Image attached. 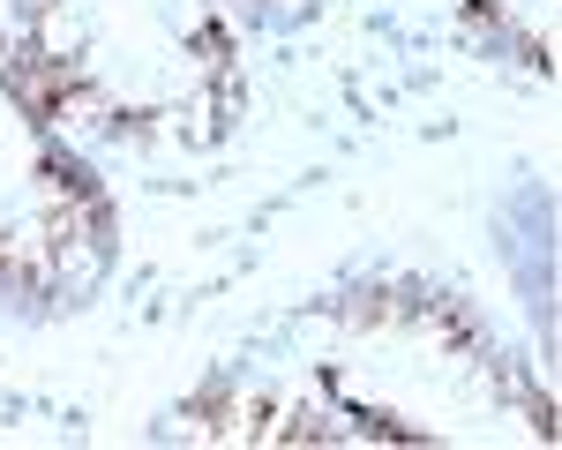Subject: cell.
Returning <instances> with one entry per match:
<instances>
[{"label": "cell", "mask_w": 562, "mask_h": 450, "mask_svg": "<svg viewBox=\"0 0 562 450\" xmlns=\"http://www.w3.org/2000/svg\"><path fill=\"white\" fill-rule=\"evenodd\" d=\"M15 60L53 121L143 166H188L248 121L240 45L217 0H8Z\"/></svg>", "instance_id": "obj_1"}, {"label": "cell", "mask_w": 562, "mask_h": 450, "mask_svg": "<svg viewBox=\"0 0 562 450\" xmlns=\"http://www.w3.org/2000/svg\"><path fill=\"white\" fill-rule=\"evenodd\" d=\"M121 263V203L53 121L23 60L0 45V315L53 323L105 293Z\"/></svg>", "instance_id": "obj_2"}, {"label": "cell", "mask_w": 562, "mask_h": 450, "mask_svg": "<svg viewBox=\"0 0 562 450\" xmlns=\"http://www.w3.org/2000/svg\"><path fill=\"white\" fill-rule=\"evenodd\" d=\"M225 15H240V23H256V31H301L323 15V0H217Z\"/></svg>", "instance_id": "obj_4"}, {"label": "cell", "mask_w": 562, "mask_h": 450, "mask_svg": "<svg viewBox=\"0 0 562 450\" xmlns=\"http://www.w3.org/2000/svg\"><path fill=\"white\" fill-rule=\"evenodd\" d=\"M465 23L518 68H555V0H465Z\"/></svg>", "instance_id": "obj_3"}]
</instances>
